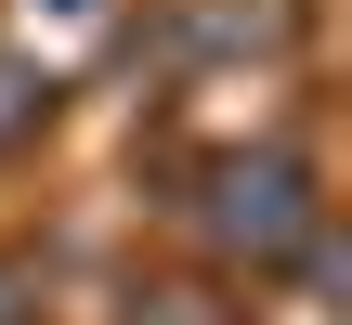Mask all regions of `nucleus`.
<instances>
[{"label":"nucleus","instance_id":"1","mask_svg":"<svg viewBox=\"0 0 352 325\" xmlns=\"http://www.w3.org/2000/svg\"><path fill=\"white\" fill-rule=\"evenodd\" d=\"M209 221H222L235 248H287V234H300L314 208H300V169H287V156H261V169H222Z\"/></svg>","mask_w":352,"mask_h":325}]
</instances>
